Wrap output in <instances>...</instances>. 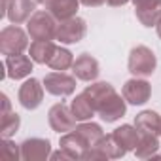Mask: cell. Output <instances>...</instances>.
I'll return each mask as SVG.
<instances>
[{
	"mask_svg": "<svg viewBox=\"0 0 161 161\" xmlns=\"http://www.w3.org/2000/svg\"><path fill=\"white\" fill-rule=\"evenodd\" d=\"M86 91L91 95L93 103H95V108H97V114L103 121L106 123H114L118 121L119 118L125 116V110H127V101L123 99V95H118L114 86L108 84V82H95L91 86L86 87Z\"/></svg>",
	"mask_w": 161,
	"mask_h": 161,
	"instance_id": "obj_1",
	"label": "cell"
},
{
	"mask_svg": "<svg viewBox=\"0 0 161 161\" xmlns=\"http://www.w3.org/2000/svg\"><path fill=\"white\" fill-rule=\"evenodd\" d=\"M157 66V57L148 46H135L129 53L127 68L133 76L136 78H148L155 72Z\"/></svg>",
	"mask_w": 161,
	"mask_h": 161,
	"instance_id": "obj_2",
	"label": "cell"
},
{
	"mask_svg": "<svg viewBox=\"0 0 161 161\" xmlns=\"http://www.w3.org/2000/svg\"><path fill=\"white\" fill-rule=\"evenodd\" d=\"M55 21L57 19L49 12L36 10L27 21V32L32 40H55V32H57Z\"/></svg>",
	"mask_w": 161,
	"mask_h": 161,
	"instance_id": "obj_3",
	"label": "cell"
},
{
	"mask_svg": "<svg viewBox=\"0 0 161 161\" xmlns=\"http://www.w3.org/2000/svg\"><path fill=\"white\" fill-rule=\"evenodd\" d=\"M29 47V34L17 27L8 25L0 32V53L2 55H17Z\"/></svg>",
	"mask_w": 161,
	"mask_h": 161,
	"instance_id": "obj_4",
	"label": "cell"
},
{
	"mask_svg": "<svg viewBox=\"0 0 161 161\" xmlns=\"http://www.w3.org/2000/svg\"><path fill=\"white\" fill-rule=\"evenodd\" d=\"M87 32V23L82 17H70L64 21L57 23V32H55V40H59L61 44H78L82 42L84 36Z\"/></svg>",
	"mask_w": 161,
	"mask_h": 161,
	"instance_id": "obj_5",
	"label": "cell"
},
{
	"mask_svg": "<svg viewBox=\"0 0 161 161\" xmlns=\"http://www.w3.org/2000/svg\"><path fill=\"white\" fill-rule=\"evenodd\" d=\"M44 87L47 93L55 97H68L76 91V76L66 74V72H49L44 78Z\"/></svg>",
	"mask_w": 161,
	"mask_h": 161,
	"instance_id": "obj_6",
	"label": "cell"
},
{
	"mask_svg": "<svg viewBox=\"0 0 161 161\" xmlns=\"http://www.w3.org/2000/svg\"><path fill=\"white\" fill-rule=\"evenodd\" d=\"M47 119H49V127L59 133V135H64L68 131H74L76 129V118L72 114V108L66 106L64 103H57L49 108L47 112Z\"/></svg>",
	"mask_w": 161,
	"mask_h": 161,
	"instance_id": "obj_7",
	"label": "cell"
},
{
	"mask_svg": "<svg viewBox=\"0 0 161 161\" xmlns=\"http://www.w3.org/2000/svg\"><path fill=\"white\" fill-rule=\"evenodd\" d=\"M121 95L123 99L129 103V104H135V106H140L144 103L150 101L152 97V86L146 82L144 78H131L125 82L123 89H121Z\"/></svg>",
	"mask_w": 161,
	"mask_h": 161,
	"instance_id": "obj_8",
	"label": "cell"
},
{
	"mask_svg": "<svg viewBox=\"0 0 161 161\" xmlns=\"http://www.w3.org/2000/svg\"><path fill=\"white\" fill-rule=\"evenodd\" d=\"M44 86L38 82L36 78H31L19 87V104L25 108V110H36L42 101H44Z\"/></svg>",
	"mask_w": 161,
	"mask_h": 161,
	"instance_id": "obj_9",
	"label": "cell"
},
{
	"mask_svg": "<svg viewBox=\"0 0 161 161\" xmlns=\"http://www.w3.org/2000/svg\"><path fill=\"white\" fill-rule=\"evenodd\" d=\"M135 15L142 27H155L161 19V0H133Z\"/></svg>",
	"mask_w": 161,
	"mask_h": 161,
	"instance_id": "obj_10",
	"label": "cell"
},
{
	"mask_svg": "<svg viewBox=\"0 0 161 161\" xmlns=\"http://www.w3.org/2000/svg\"><path fill=\"white\" fill-rule=\"evenodd\" d=\"M72 74L82 80V82H95L101 74V66H99V61L89 55V53H82L74 59V64H72Z\"/></svg>",
	"mask_w": 161,
	"mask_h": 161,
	"instance_id": "obj_11",
	"label": "cell"
},
{
	"mask_svg": "<svg viewBox=\"0 0 161 161\" xmlns=\"http://www.w3.org/2000/svg\"><path fill=\"white\" fill-rule=\"evenodd\" d=\"M51 155V142L47 138H27L21 142V159L23 161H44Z\"/></svg>",
	"mask_w": 161,
	"mask_h": 161,
	"instance_id": "obj_12",
	"label": "cell"
},
{
	"mask_svg": "<svg viewBox=\"0 0 161 161\" xmlns=\"http://www.w3.org/2000/svg\"><path fill=\"white\" fill-rule=\"evenodd\" d=\"M32 57L29 55H23V53H17V55H6V72H8V78L12 80H23L27 76H31V72L34 70V64H32Z\"/></svg>",
	"mask_w": 161,
	"mask_h": 161,
	"instance_id": "obj_13",
	"label": "cell"
},
{
	"mask_svg": "<svg viewBox=\"0 0 161 161\" xmlns=\"http://www.w3.org/2000/svg\"><path fill=\"white\" fill-rule=\"evenodd\" d=\"M36 0H10L6 6V17L14 25H21L31 19V15L36 12Z\"/></svg>",
	"mask_w": 161,
	"mask_h": 161,
	"instance_id": "obj_14",
	"label": "cell"
},
{
	"mask_svg": "<svg viewBox=\"0 0 161 161\" xmlns=\"http://www.w3.org/2000/svg\"><path fill=\"white\" fill-rule=\"evenodd\" d=\"M70 108H72V114H74V118H76L78 121H89V119L97 114L95 103H93L91 95H89L86 89L74 97V101L70 103Z\"/></svg>",
	"mask_w": 161,
	"mask_h": 161,
	"instance_id": "obj_15",
	"label": "cell"
},
{
	"mask_svg": "<svg viewBox=\"0 0 161 161\" xmlns=\"http://www.w3.org/2000/svg\"><path fill=\"white\" fill-rule=\"evenodd\" d=\"M135 127L138 129L140 135H161V116L153 110H142L140 114L135 116Z\"/></svg>",
	"mask_w": 161,
	"mask_h": 161,
	"instance_id": "obj_16",
	"label": "cell"
},
{
	"mask_svg": "<svg viewBox=\"0 0 161 161\" xmlns=\"http://www.w3.org/2000/svg\"><path fill=\"white\" fill-rule=\"evenodd\" d=\"M59 146L64 148L74 159H82L84 152H86L87 148H91V146L87 144V140H86L82 135H80L76 129H74V131H68V133H64V135H61Z\"/></svg>",
	"mask_w": 161,
	"mask_h": 161,
	"instance_id": "obj_17",
	"label": "cell"
},
{
	"mask_svg": "<svg viewBox=\"0 0 161 161\" xmlns=\"http://www.w3.org/2000/svg\"><path fill=\"white\" fill-rule=\"evenodd\" d=\"M80 4H82L80 0H49L46 8L57 21H64V19L76 17Z\"/></svg>",
	"mask_w": 161,
	"mask_h": 161,
	"instance_id": "obj_18",
	"label": "cell"
},
{
	"mask_svg": "<svg viewBox=\"0 0 161 161\" xmlns=\"http://www.w3.org/2000/svg\"><path fill=\"white\" fill-rule=\"evenodd\" d=\"M55 49H57V44H55L53 40H34V42L31 44V47H29V55L32 57L34 63H38V64H47L49 59L53 57Z\"/></svg>",
	"mask_w": 161,
	"mask_h": 161,
	"instance_id": "obj_19",
	"label": "cell"
},
{
	"mask_svg": "<svg viewBox=\"0 0 161 161\" xmlns=\"http://www.w3.org/2000/svg\"><path fill=\"white\" fill-rule=\"evenodd\" d=\"M112 135H114V138L118 140V144L123 146L127 152H135V148H136V144H138V140H140L138 129H136L135 125H129V123H125V125L114 129Z\"/></svg>",
	"mask_w": 161,
	"mask_h": 161,
	"instance_id": "obj_20",
	"label": "cell"
},
{
	"mask_svg": "<svg viewBox=\"0 0 161 161\" xmlns=\"http://www.w3.org/2000/svg\"><path fill=\"white\" fill-rule=\"evenodd\" d=\"M159 152V140L153 135H140V140L135 148V155L138 159H150L155 157Z\"/></svg>",
	"mask_w": 161,
	"mask_h": 161,
	"instance_id": "obj_21",
	"label": "cell"
},
{
	"mask_svg": "<svg viewBox=\"0 0 161 161\" xmlns=\"http://www.w3.org/2000/svg\"><path fill=\"white\" fill-rule=\"evenodd\" d=\"M72 64H74V55H72V51L66 49V47H61V46H57L53 57H51L49 63H47V66H49L51 70H59V72H64V70L72 68Z\"/></svg>",
	"mask_w": 161,
	"mask_h": 161,
	"instance_id": "obj_22",
	"label": "cell"
},
{
	"mask_svg": "<svg viewBox=\"0 0 161 161\" xmlns=\"http://www.w3.org/2000/svg\"><path fill=\"white\" fill-rule=\"evenodd\" d=\"M76 131L82 135L89 146H97L99 140L104 136V131L99 123H93V121H82L80 125H76Z\"/></svg>",
	"mask_w": 161,
	"mask_h": 161,
	"instance_id": "obj_23",
	"label": "cell"
},
{
	"mask_svg": "<svg viewBox=\"0 0 161 161\" xmlns=\"http://www.w3.org/2000/svg\"><path fill=\"white\" fill-rule=\"evenodd\" d=\"M97 146L104 152V155H106L108 159H119V157H123V155L127 153V150L118 144V140L114 138L112 133H110V135H104V136L99 140Z\"/></svg>",
	"mask_w": 161,
	"mask_h": 161,
	"instance_id": "obj_24",
	"label": "cell"
},
{
	"mask_svg": "<svg viewBox=\"0 0 161 161\" xmlns=\"http://www.w3.org/2000/svg\"><path fill=\"white\" fill-rule=\"evenodd\" d=\"M19 125H21L19 114H15V112L4 114L0 118V135H2V138H10L12 135H15L19 131Z\"/></svg>",
	"mask_w": 161,
	"mask_h": 161,
	"instance_id": "obj_25",
	"label": "cell"
},
{
	"mask_svg": "<svg viewBox=\"0 0 161 161\" xmlns=\"http://www.w3.org/2000/svg\"><path fill=\"white\" fill-rule=\"evenodd\" d=\"M0 153L8 161H17V159H21V144H15L10 138H2V142H0Z\"/></svg>",
	"mask_w": 161,
	"mask_h": 161,
	"instance_id": "obj_26",
	"label": "cell"
},
{
	"mask_svg": "<svg viewBox=\"0 0 161 161\" xmlns=\"http://www.w3.org/2000/svg\"><path fill=\"white\" fill-rule=\"evenodd\" d=\"M82 159H87V161H104V159H108V157L104 155V152H103L99 146H91V148H87V150L84 152Z\"/></svg>",
	"mask_w": 161,
	"mask_h": 161,
	"instance_id": "obj_27",
	"label": "cell"
},
{
	"mask_svg": "<svg viewBox=\"0 0 161 161\" xmlns=\"http://www.w3.org/2000/svg\"><path fill=\"white\" fill-rule=\"evenodd\" d=\"M49 159H53V161H72L74 157H72V155H70L64 148H59L57 152H51Z\"/></svg>",
	"mask_w": 161,
	"mask_h": 161,
	"instance_id": "obj_28",
	"label": "cell"
},
{
	"mask_svg": "<svg viewBox=\"0 0 161 161\" xmlns=\"http://www.w3.org/2000/svg\"><path fill=\"white\" fill-rule=\"evenodd\" d=\"M84 6H87V8H99V6H103V4H108V0H80Z\"/></svg>",
	"mask_w": 161,
	"mask_h": 161,
	"instance_id": "obj_29",
	"label": "cell"
},
{
	"mask_svg": "<svg viewBox=\"0 0 161 161\" xmlns=\"http://www.w3.org/2000/svg\"><path fill=\"white\" fill-rule=\"evenodd\" d=\"M0 99H2V114H0V116H4V114H8V112H12V104H10V99H8V95L6 93H2V95H0Z\"/></svg>",
	"mask_w": 161,
	"mask_h": 161,
	"instance_id": "obj_30",
	"label": "cell"
},
{
	"mask_svg": "<svg viewBox=\"0 0 161 161\" xmlns=\"http://www.w3.org/2000/svg\"><path fill=\"white\" fill-rule=\"evenodd\" d=\"M129 2V0H108V6H114V8H118V6H125Z\"/></svg>",
	"mask_w": 161,
	"mask_h": 161,
	"instance_id": "obj_31",
	"label": "cell"
},
{
	"mask_svg": "<svg viewBox=\"0 0 161 161\" xmlns=\"http://www.w3.org/2000/svg\"><path fill=\"white\" fill-rule=\"evenodd\" d=\"M155 29H157V36H159V38H161V19H159V23H157V25H155Z\"/></svg>",
	"mask_w": 161,
	"mask_h": 161,
	"instance_id": "obj_32",
	"label": "cell"
},
{
	"mask_svg": "<svg viewBox=\"0 0 161 161\" xmlns=\"http://www.w3.org/2000/svg\"><path fill=\"white\" fill-rule=\"evenodd\" d=\"M36 2H38V4H47L49 0H36Z\"/></svg>",
	"mask_w": 161,
	"mask_h": 161,
	"instance_id": "obj_33",
	"label": "cell"
},
{
	"mask_svg": "<svg viewBox=\"0 0 161 161\" xmlns=\"http://www.w3.org/2000/svg\"><path fill=\"white\" fill-rule=\"evenodd\" d=\"M155 157H161V153H157V155H155Z\"/></svg>",
	"mask_w": 161,
	"mask_h": 161,
	"instance_id": "obj_34",
	"label": "cell"
}]
</instances>
